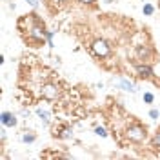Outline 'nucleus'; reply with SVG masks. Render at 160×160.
<instances>
[{
    "instance_id": "1a4fd4ad",
    "label": "nucleus",
    "mask_w": 160,
    "mask_h": 160,
    "mask_svg": "<svg viewBox=\"0 0 160 160\" xmlns=\"http://www.w3.org/2000/svg\"><path fill=\"white\" fill-rule=\"evenodd\" d=\"M142 11H144V15H148V17H149V15H153V13H155V8H153L151 4H146Z\"/></svg>"
},
{
    "instance_id": "f3484780",
    "label": "nucleus",
    "mask_w": 160,
    "mask_h": 160,
    "mask_svg": "<svg viewBox=\"0 0 160 160\" xmlns=\"http://www.w3.org/2000/svg\"><path fill=\"white\" fill-rule=\"evenodd\" d=\"M58 2H66V0H58Z\"/></svg>"
},
{
    "instance_id": "f8f14e48",
    "label": "nucleus",
    "mask_w": 160,
    "mask_h": 160,
    "mask_svg": "<svg viewBox=\"0 0 160 160\" xmlns=\"http://www.w3.org/2000/svg\"><path fill=\"white\" fill-rule=\"evenodd\" d=\"M149 117H151V118H153V120H157V118H158V117H160V113H158V111H157V109H151V111H149Z\"/></svg>"
},
{
    "instance_id": "2eb2a0df",
    "label": "nucleus",
    "mask_w": 160,
    "mask_h": 160,
    "mask_svg": "<svg viewBox=\"0 0 160 160\" xmlns=\"http://www.w3.org/2000/svg\"><path fill=\"white\" fill-rule=\"evenodd\" d=\"M28 4H31L33 8H37L38 6V0H28Z\"/></svg>"
},
{
    "instance_id": "f03ea898",
    "label": "nucleus",
    "mask_w": 160,
    "mask_h": 160,
    "mask_svg": "<svg viewBox=\"0 0 160 160\" xmlns=\"http://www.w3.org/2000/svg\"><path fill=\"white\" fill-rule=\"evenodd\" d=\"M93 51H95V55H98V57H108V55H109V46H108L104 40H95V42H93Z\"/></svg>"
},
{
    "instance_id": "f257e3e1",
    "label": "nucleus",
    "mask_w": 160,
    "mask_h": 160,
    "mask_svg": "<svg viewBox=\"0 0 160 160\" xmlns=\"http://www.w3.org/2000/svg\"><path fill=\"white\" fill-rule=\"evenodd\" d=\"M128 137L133 142H142V140L146 138V129L142 126H138V124H135V126H131L129 129H128Z\"/></svg>"
},
{
    "instance_id": "39448f33",
    "label": "nucleus",
    "mask_w": 160,
    "mask_h": 160,
    "mask_svg": "<svg viewBox=\"0 0 160 160\" xmlns=\"http://www.w3.org/2000/svg\"><path fill=\"white\" fill-rule=\"evenodd\" d=\"M118 86H120V88H122L124 91H129V93H137V88H135V86H133V84H131V82H129L128 78H120V80H118Z\"/></svg>"
},
{
    "instance_id": "6e6552de",
    "label": "nucleus",
    "mask_w": 160,
    "mask_h": 160,
    "mask_svg": "<svg viewBox=\"0 0 160 160\" xmlns=\"http://www.w3.org/2000/svg\"><path fill=\"white\" fill-rule=\"evenodd\" d=\"M31 35H33L35 38L42 40V37L46 35V31H42V28H38V26H37V28H33V29H31Z\"/></svg>"
},
{
    "instance_id": "dca6fc26",
    "label": "nucleus",
    "mask_w": 160,
    "mask_h": 160,
    "mask_svg": "<svg viewBox=\"0 0 160 160\" xmlns=\"http://www.w3.org/2000/svg\"><path fill=\"white\" fill-rule=\"evenodd\" d=\"M80 2H84V4H93L95 0H80Z\"/></svg>"
},
{
    "instance_id": "ddd939ff",
    "label": "nucleus",
    "mask_w": 160,
    "mask_h": 160,
    "mask_svg": "<svg viewBox=\"0 0 160 160\" xmlns=\"http://www.w3.org/2000/svg\"><path fill=\"white\" fill-rule=\"evenodd\" d=\"M22 140H24V142H35V135H24Z\"/></svg>"
},
{
    "instance_id": "9b49d317",
    "label": "nucleus",
    "mask_w": 160,
    "mask_h": 160,
    "mask_svg": "<svg viewBox=\"0 0 160 160\" xmlns=\"http://www.w3.org/2000/svg\"><path fill=\"white\" fill-rule=\"evenodd\" d=\"M95 133H97L98 137H108V133H106V129H104V128H97V129H95Z\"/></svg>"
},
{
    "instance_id": "7ed1b4c3",
    "label": "nucleus",
    "mask_w": 160,
    "mask_h": 160,
    "mask_svg": "<svg viewBox=\"0 0 160 160\" xmlns=\"http://www.w3.org/2000/svg\"><path fill=\"white\" fill-rule=\"evenodd\" d=\"M42 95H44V98H48V100H55L58 97V88L53 86V84H46L42 88Z\"/></svg>"
},
{
    "instance_id": "9d476101",
    "label": "nucleus",
    "mask_w": 160,
    "mask_h": 160,
    "mask_svg": "<svg viewBox=\"0 0 160 160\" xmlns=\"http://www.w3.org/2000/svg\"><path fill=\"white\" fill-rule=\"evenodd\" d=\"M153 100H155V97H153L151 93H144V102H146V104H151Z\"/></svg>"
},
{
    "instance_id": "0eeeda50",
    "label": "nucleus",
    "mask_w": 160,
    "mask_h": 160,
    "mask_svg": "<svg viewBox=\"0 0 160 160\" xmlns=\"http://www.w3.org/2000/svg\"><path fill=\"white\" fill-rule=\"evenodd\" d=\"M37 115L40 117V120H42V122H44L46 126L49 124V113H48L46 109H40V108H38V109H37Z\"/></svg>"
},
{
    "instance_id": "20e7f679",
    "label": "nucleus",
    "mask_w": 160,
    "mask_h": 160,
    "mask_svg": "<svg viewBox=\"0 0 160 160\" xmlns=\"http://www.w3.org/2000/svg\"><path fill=\"white\" fill-rule=\"evenodd\" d=\"M0 120H2V124L8 126V128H15V126H17V117H15L13 113H8V111L2 113V118Z\"/></svg>"
},
{
    "instance_id": "4468645a",
    "label": "nucleus",
    "mask_w": 160,
    "mask_h": 160,
    "mask_svg": "<svg viewBox=\"0 0 160 160\" xmlns=\"http://www.w3.org/2000/svg\"><path fill=\"white\" fill-rule=\"evenodd\" d=\"M153 142H155V146H158V148H160V131L155 135V140H153Z\"/></svg>"
},
{
    "instance_id": "423d86ee",
    "label": "nucleus",
    "mask_w": 160,
    "mask_h": 160,
    "mask_svg": "<svg viewBox=\"0 0 160 160\" xmlns=\"http://www.w3.org/2000/svg\"><path fill=\"white\" fill-rule=\"evenodd\" d=\"M137 71H138V77H151V68H148V66H137Z\"/></svg>"
}]
</instances>
